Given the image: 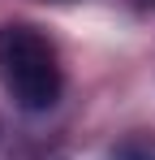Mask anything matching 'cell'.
Returning a JSON list of instances; mask_svg holds the SVG:
<instances>
[{
  "instance_id": "1",
  "label": "cell",
  "mask_w": 155,
  "mask_h": 160,
  "mask_svg": "<svg viewBox=\"0 0 155 160\" xmlns=\"http://www.w3.org/2000/svg\"><path fill=\"white\" fill-rule=\"evenodd\" d=\"M0 87L22 112H48L65 91V65L48 35L30 22H0Z\"/></svg>"
}]
</instances>
